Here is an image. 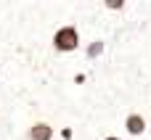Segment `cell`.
<instances>
[{
	"label": "cell",
	"instance_id": "6da1fadb",
	"mask_svg": "<svg viewBox=\"0 0 151 140\" xmlns=\"http://www.w3.org/2000/svg\"><path fill=\"white\" fill-rule=\"evenodd\" d=\"M77 45H80V34H77V26H61V29H56V34H53V48L56 50H61V53H72V50H77Z\"/></svg>",
	"mask_w": 151,
	"mask_h": 140
},
{
	"label": "cell",
	"instance_id": "7a4b0ae2",
	"mask_svg": "<svg viewBox=\"0 0 151 140\" xmlns=\"http://www.w3.org/2000/svg\"><path fill=\"white\" fill-rule=\"evenodd\" d=\"M53 138V127L48 122H35L29 127V140H50Z\"/></svg>",
	"mask_w": 151,
	"mask_h": 140
},
{
	"label": "cell",
	"instance_id": "8992f818",
	"mask_svg": "<svg viewBox=\"0 0 151 140\" xmlns=\"http://www.w3.org/2000/svg\"><path fill=\"white\" fill-rule=\"evenodd\" d=\"M72 135H74V132H72L69 127H64V130H61V138H64V140H72Z\"/></svg>",
	"mask_w": 151,
	"mask_h": 140
},
{
	"label": "cell",
	"instance_id": "52a82bcc",
	"mask_svg": "<svg viewBox=\"0 0 151 140\" xmlns=\"http://www.w3.org/2000/svg\"><path fill=\"white\" fill-rule=\"evenodd\" d=\"M104 140H119V138H104Z\"/></svg>",
	"mask_w": 151,
	"mask_h": 140
},
{
	"label": "cell",
	"instance_id": "277c9868",
	"mask_svg": "<svg viewBox=\"0 0 151 140\" xmlns=\"http://www.w3.org/2000/svg\"><path fill=\"white\" fill-rule=\"evenodd\" d=\"M101 50H104V40H96V42L88 48V58H96V56H101Z\"/></svg>",
	"mask_w": 151,
	"mask_h": 140
},
{
	"label": "cell",
	"instance_id": "3957f363",
	"mask_svg": "<svg viewBox=\"0 0 151 140\" xmlns=\"http://www.w3.org/2000/svg\"><path fill=\"white\" fill-rule=\"evenodd\" d=\"M125 130H127L130 135H143V132H146V119H143L141 114H127Z\"/></svg>",
	"mask_w": 151,
	"mask_h": 140
},
{
	"label": "cell",
	"instance_id": "5b68a950",
	"mask_svg": "<svg viewBox=\"0 0 151 140\" xmlns=\"http://www.w3.org/2000/svg\"><path fill=\"white\" fill-rule=\"evenodd\" d=\"M106 8H114V11H119V8H122V0H111V3L106 0Z\"/></svg>",
	"mask_w": 151,
	"mask_h": 140
}]
</instances>
